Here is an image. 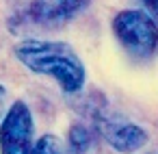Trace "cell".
Masks as SVG:
<instances>
[{
	"label": "cell",
	"instance_id": "5",
	"mask_svg": "<svg viewBox=\"0 0 158 154\" xmlns=\"http://www.w3.org/2000/svg\"><path fill=\"white\" fill-rule=\"evenodd\" d=\"M91 0H31L24 15L26 22L37 26H54L63 24L69 18L78 15Z\"/></svg>",
	"mask_w": 158,
	"mask_h": 154
},
{
	"label": "cell",
	"instance_id": "10",
	"mask_svg": "<svg viewBox=\"0 0 158 154\" xmlns=\"http://www.w3.org/2000/svg\"><path fill=\"white\" fill-rule=\"evenodd\" d=\"M152 154H158V152H152Z\"/></svg>",
	"mask_w": 158,
	"mask_h": 154
},
{
	"label": "cell",
	"instance_id": "4",
	"mask_svg": "<svg viewBox=\"0 0 158 154\" xmlns=\"http://www.w3.org/2000/svg\"><path fill=\"white\" fill-rule=\"evenodd\" d=\"M93 122H95V128H98L100 137H102L110 148H115L117 152L130 154V152L141 150V148L147 143V132H145L139 124L126 119V117L119 115V113L98 109V111L93 113Z\"/></svg>",
	"mask_w": 158,
	"mask_h": 154
},
{
	"label": "cell",
	"instance_id": "1",
	"mask_svg": "<svg viewBox=\"0 0 158 154\" xmlns=\"http://www.w3.org/2000/svg\"><path fill=\"white\" fill-rule=\"evenodd\" d=\"M13 54L33 74L54 78L63 93H78L85 87V63L65 41L24 39L13 48Z\"/></svg>",
	"mask_w": 158,
	"mask_h": 154
},
{
	"label": "cell",
	"instance_id": "8",
	"mask_svg": "<svg viewBox=\"0 0 158 154\" xmlns=\"http://www.w3.org/2000/svg\"><path fill=\"white\" fill-rule=\"evenodd\" d=\"M145 5V9L149 11V15H158V0H141Z\"/></svg>",
	"mask_w": 158,
	"mask_h": 154
},
{
	"label": "cell",
	"instance_id": "2",
	"mask_svg": "<svg viewBox=\"0 0 158 154\" xmlns=\"http://www.w3.org/2000/svg\"><path fill=\"white\" fill-rule=\"evenodd\" d=\"M113 33L119 44L136 59L154 54L158 46V26L154 18L139 9H123L113 18Z\"/></svg>",
	"mask_w": 158,
	"mask_h": 154
},
{
	"label": "cell",
	"instance_id": "7",
	"mask_svg": "<svg viewBox=\"0 0 158 154\" xmlns=\"http://www.w3.org/2000/svg\"><path fill=\"white\" fill-rule=\"evenodd\" d=\"M33 154H65V148L56 135H44L39 141H35Z\"/></svg>",
	"mask_w": 158,
	"mask_h": 154
},
{
	"label": "cell",
	"instance_id": "3",
	"mask_svg": "<svg viewBox=\"0 0 158 154\" xmlns=\"http://www.w3.org/2000/svg\"><path fill=\"white\" fill-rule=\"evenodd\" d=\"M35 119L24 100H15L0 124V154H33Z\"/></svg>",
	"mask_w": 158,
	"mask_h": 154
},
{
	"label": "cell",
	"instance_id": "6",
	"mask_svg": "<svg viewBox=\"0 0 158 154\" xmlns=\"http://www.w3.org/2000/svg\"><path fill=\"white\" fill-rule=\"evenodd\" d=\"M67 145L72 150V154H85L91 145V132L87 126H72L69 128V135H67Z\"/></svg>",
	"mask_w": 158,
	"mask_h": 154
},
{
	"label": "cell",
	"instance_id": "9",
	"mask_svg": "<svg viewBox=\"0 0 158 154\" xmlns=\"http://www.w3.org/2000/svg\"><path fill=\"white\" fill-rule=\"evenodd\" d=\"M5 98H7V89L5 85H0V117H2V111H5Z\"/></svg>",
	"mask_w": 158,
	"mask_h": 154
}]
</instances>
